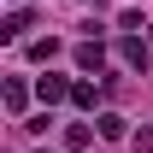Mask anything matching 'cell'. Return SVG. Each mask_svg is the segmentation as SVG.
Instances as JSON below:
<instances>
[{
  "mask_svg": "<svg viewBox=\"0 0 153 153\" xmlns=\"http://www.w3.org/2000/svg\"><path fill=\"white\" fill-rule=\"evenodd\" d=\"M147 47H153V30H147Z\"/></svg>",
  "mask_w": 153,
  "mask_h": 153,
  "instance_id": "10",
  "label": "cell"
},
{
  "mask_svg": "<svg viewBox=\"0 0 153 153\" xmlns=\"http://www.w3.org/2000/svg\"><path fill=\"white\" fill-rule=\"evenodd\" d=\"M24 100H30V88H24V82H6V106H12V112H24Z\"/></svg>",
  "mask_w": 153,
  "mask_h": 153,
  "instance_id": "6",
  "label": "cell"
},
{
  "mask_svg": "<svg viewBox=\"0 0 153 153\" xmlns=\"http://www.w3.org/2000/svg\"><path fill=\"white\" fill-rule=\"evenodd\" d=\"M71 88H76V82H65V76H41V82H36V94L47 100V106H53V100H65Z\"/></svg>",
  "mask_w": 153,
  "mask_h": 153,
  "instance_id": "2",
  "label": "cell"
},
{
  "mask_svg": "<svg viewBox=\"0 0 153 153\" xmlns=\"http://www.w3.org/2000/svg\"><path fill=\"white\" fill-rule=\"evenodd\" d=\"M76 65H82V71H100V65H106V47H100V41H82V47H76Z\"/></svg>",
  "mask_w": 153,
  "mask_h": 153,
  "instance_id": "3",
  "label": "cell"
},
{
  "mask_svg": "<svg viewBox=\"0 0 153 153\" xmlns=\"http://www.w3.org/2000/svg\"><path fill=\"white\" fill-rule=\"evenodd\" d=\"M24 30H30V12H12V18H6V30H0V36H24Z\"/></svg>",
  "mask_w": 153,
  "mask_h": 153,
  "instance_id": "7",
  "label": "cell"
},
{
  "mask_svg": "<svg viewBox=\"0 0 153 153\" xmlns=\"http://www.w3.org/2000/svg\"><path fill=\"white\" fill-rule=\"evenodd\" d=\"M82 6H88V0H82ZM94 6H100V0H94Z\"/></svg>",
  "mask_w": 153,
  "mask_h": 153,
  "instance_id": "11",
  "label": "cell"
},
{
  "mask_svg": "<svg viewBox=\"0 0 153 153\" xmlns=\"http://www.w3.org/2000/svg\"><path fill=\"white\" fill-rule=\"evenodd\" d=\"M88 141H94V130H88V124H71V130H65V147H71V153H82Z\"/></svg>",
  "mask_w": 153,
  "mask_h": 153,
  "instance_id": "4",
  "label": "cell"
},
{
  "mask_svg": "<svg viewBox=\"0 0 153 153\" xmlns=\"http://www.w3.org/2000/svg\"><path fill=\"white\" fill-rule=\"evenodd\" d=\"M30 59H59V41L47 36V41H36V47H30Z\"/></svg>",
  "mask_w": 153,
  "mask_h": 153,
  "instance_id": "8",
  "label": "cell"
},
{
  "mask_svg": "<svg viewBox=\"0 0 153 153\" xmlns=\"http://www.w3.org/2000/svg\"><path fill=\"white\" fill-rule=\"evenodd\" d=\"M118 53H124V65H130V71H147V59H153V47H147L141 36H124V41H118Z\"/></svg>",
  "mask_w": 153,
  "mask_h": 153,
  "instance_id": "1",
  "label": "cell"
},
{
  "mask_svg": "<svg viewBox=\"0 0 153 153\" xmlns=\"http://www.w3.org/2000/svg\"><path fill=\"white\" fill-rule=\"evenodd\" d=\"M135 153H153V130H135Z\"/></svg>",
  "mask_w": 153,
  "mask_h": 153,
  "instance_id": "9",
  "label": "cell"
},
{
  "mask_svg": "<svg viewBox=\"0 0 153 153\" xmlns=\"http://www.w3.org/2000/svg\"><path fill=\"white\" fill-rule=\"evenodd\" d=\"M100 135H106V141H124V118L106 112V118H100Z\"/></svg>",
  "mask_w": 153,
  "mask_h": 153,
  "instance_id": "5",
  "label": "cell"
}]
</instances>
